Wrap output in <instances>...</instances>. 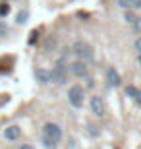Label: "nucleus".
I'll return each mask as SVG.
<instances>
[{
    "label": "nucleus",
    "mask_w": 141,
    "mask_h": 149,
    "mask_svg": "<svg viewBox=\"0 0 141 149\" xmlns=\"http://www.w3.org/2000/svg\"><path fill=\"white\" fill-rule=\"evenodd\" d=\"M60 139H62V128L54 122H49V124H44L43 128V145L47 149H56L60 143Z\"/></svg>",
    "instance_id": "f257e3e1"
},
{
    "label": "nucleus",
    "mask_w": 141,
    "mask_h": 149,
    "mask_svg": "<svg viewBox=\"0 0 141 149\" xmlns=\"http://www.w3.org/2000/svg\"><path fill=\"white\" fill-rule=\"evenodd\" d=\"M72 50H74V54H76V58H79V60H91L93 58V49L91 45H87L85 41H76L74 43V47H72Z\"/></svg>",
    "instance_id": "f03ea898"
},
{
    "label": "nucleus",
    "mask_w": 141,
    "mask_h": 149,
    "mask_svg": "<svg viewBox=\"0 0 141 149\" xmlns=\"http://www.w3.org/2000/svg\"><path fill=\"white\" fill-rule=\"evenodd\" d=\"M83 97H85V93H83L81 85H72V87L68 89V101H70L72 107L79 109V107L83 105Z\"/></svg>",
    "instance_id": "7ed1b4c3"
},
{
    "label": "nucleus",
    "mask_w": 141,
    "mask_h": 149,
    "mask_svg": "<svg viewBox=\"0 0 141 149\" xmlns=\"http://www.w3.org/2000/svg\"><path fill=\"white\" fill-rule=\"evenodd\" d=\"M68 72H70V68L58 62V64L54 66V70L50 72V77H52V81H54V83H58V85H64V83L68 81Z\"/></svg>",
    "instance_id": "20e7f679"
},
{
    "label": "nucleus",
    "mask_w": 141,
    "mask_h": 149,
    "mask_svg": "<svg viewBox=\"0 0 141 149\" xmlns=\"http://www.w3.org/2000/svg\"><path fill=\"white\" fill-rule=\"evenodd\" d=\"M70 72L76 77H85L87 74H89V66L85 64V60H79V58H77V60L70 66Z\"/></svg>",
    "instance_id": "39448f33"
},
{
    "label": "nucleus",
    "mask_w": 141,
    "mask_h": 149,
    "mask_svg": "<svg viewBox=\"0 0 141 149\" xmlns=\"http://www.w3.org/2000/svg\"><path fill=\"white\" fill-rule=\"evenodd\" d=\"M89 109H91L93 114L103 116V114H104V101H103V97H99V95H93L91 101H89Z\"/></svg>",
    "instance_id": "423d86ee"
},
{
    "label": "nucleus",
    "mask_w": 141,
    "mask_h": 149,
    "mask_svg": "<svg viewBox=\"0 0 141 149\" xmlns=\"http://www.w3.org/2000/svg\"><path fill=\"white\" fill-rule=\"evenodd\" d=\"M106 83H108L110 87H118L120 83H122V77H120V74L116 72V68L110 66L108 70H106Z\"/></svg>",
    "instance_id": "0eeeda50"
},
{
    "label": "nucleus",
    "mask_w": 141,
    "mask_h": 149,
    "mask_svg": "<svg viewBox=\"0 0 141 149\" xmlns=\"http://www.w3.org/2000/svg\"><path fill=\"white\" fill-rule=\"evenodd\" d=\"M4 138L8 139V141H16V139H19L22 138V130H19V126H8V128H4Z\"/></svg>",
    "instance_id": "6e6552de"
},
{
    "label": "nucleus",
    "mask_w": 141,
    "mask_h": 149,
    "mask_svg": "<svg viewBox=\"0 0 141 149\" xmlns=\"http://www.w3.org/2000/svg\"><path fill=\"white\" fill-rule=\"evenodd\" d=\"M118 6L124 8V10H130V8H141V0H118Z\"/></svg>",
    "instance_id": "1a4fd4ad"
},
{
    "label": "nucleus",
    "mask_w": 141,
    "mask_h": 149,
    "mask_svg": "<svg viewBox=\"0 0 141 149\" xmlns=\"http://www.w3.org/2000/svg\"><path fill=\"white\" fill-rule=\"evenodd\" d=\"M37 77H39V81H41V83H49V81H52L50 74H49V72H44V70H37Z\"/></svg>",
    "instance_id": "9d476101"
},
{
    "label": "nucleus",
    "mask_w": 141,
    "mask_h": 149,
    "mask_svg": "<svg viewBox=\"0 0 141 149\" xmlns=\"http://www.w3.org/2000/svg\"><path fill=\"white\" fill-rule=\"evenodd\" d=\"M131 25H133V29H135V31H141V17H135V19L131 22Z\"/></svg>",
    "instance_id": "9b49d317"
},
{
    "label": "nucleus",
    "mask_w": 141,
    "mask_h": 149,
    "mask_svg": "<svg viewBox=\"0 0 141 149\" xmlns=\"http://www.w3.org/2000/svg\"><path fill=\"white\" fill-rule=\"evenodd\" d=\"M25 17H27V12H22V14L17 16V23H23V22H25Z\"/></svg>",
    "instance_id": "f8f14e48"
},
{
    "label": "nucleus",
    "mask_w": 141,
    "mask_h": 149,
    "mask_svg": "<svg viewBox=\"0 0 141 149\" xmlns=\"http://www.w3.org/2000/svg\"><path fill=\"white\" fill-rule=\"evenodd\" d=\"M135 50H137V52L141 54V37H139V39L135 41Z\"/></svg>",
    "instance_id": "ddd939ff"
},
{
    "label": "nucleus",
    "mask_w": 141,
    "mask_h": 149,
    "mask_svg": "<svg viewBox=\"0 0 141 149\" xmlns=\"http://www.w3.org/2000/svg\"><path fill=\"white\" fill-rule=\"evenodd\" d=\"M133 99H135L137 103L141 105V89H137V93H135V97H133Z\"/></svg>",
    "instance_id": "4468645a"
},
{
    "label": "nucleus",
    "mask_w": 141,
    "mask_h": 149,
    "mask_svg": "<svg viewBox=\"0 0 141 149\" xmlns=\"http://www.w3.org/2000/svg\"><path fill=\"white\" fill-rule=\"evenodd\" d=\"M6 12H8V6H6V4H2V6H0V16H4Z\"/></svg>",
    "instance_id": "2eb2a0df"
},
{
    "label": "nucleus",
    "mask_w": 141,
    "mask_h": 149,
    "mask_svg": "<svg viewBox=\"0 0 141 149\" xmlns=\"http://www.w3.org/2000/svg\"><path fill=\"white\" fill-rule=\"evenodd\" d=\"M128 93H130V95H133V97H135V93H137V89H135V87H128Z\"/></svg>",
    "instance_id": "dca6fc26"
},
{
    "label": "nucleus",
    "mask_w": 141,
    "mask_h": 149,
    "mask_svg": "<svg viewBox=\"0 0 141 149\" xmlns=\"http://www.w3.org/2000/svg\"><path fill=\"white\" fill-rule=\"evenodd\" d=\"M19 149H35V147H33V145H22Z\"/></svg>",
    "instance_id": "f3484780"
},
{
    "label": "nucleus",
    "mask_w": 141,
    "mask_h": 149,
    "mask_svg": "<svg viewBox=\"0 0 141 149\" xmlns=\"http://www.w3.org/2000/svg\"><path fill=\"white\" fill-rule=\"evenodd\" d=\"M139 66H141V54H139Z\"/></svg>",
    "instance_id": "a211bd4d"
}]
</instances>
